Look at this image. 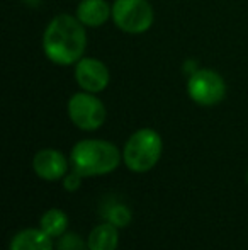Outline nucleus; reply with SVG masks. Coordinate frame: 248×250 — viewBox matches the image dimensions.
<instances>
[{
  "label": "nucleus",
  "instance_id": "f257e3e1",
  "mask_svg": "<svg viewBox=\"0 0 248 250\" xmlns=\"http://www.w3.org/2000/svg\"><path fill=\"white\" fill-rule=\"evenodd\" d=\"M76 16L60 14L53 17L43 34V51L51 63L68 66L83 58L87 33Z\"/></svg>",
  "mask_w": 248,
  "mask_h": 250
},
{
  "label": "nucleus",
  "instance_id": "f03ea898",
  "mask_svg": "<svg viewBox=\"0 0 248 250\" xmlns=\"http://www.w3.org/2000/svg\"><path fill=\"white\" fill-rule=\"evenodd\" d=\"M72 168L82 177L104 175L116 170L121 162V151L114 143L104 140H82L70 153Z\"/></svg>",
  "mask_w": 248,
  "mask_h": 250
},
{
  "label": "nucleus",
  "instance_id": "7ed1b4c3",
  "mask_svg": "<svg viewBox=\"0 0 248 250\" xmlns=\"http://www.w3.org/2000/svg\"><path fill=\"white\" fill-rule=\"evenodd\" d=\"M162 148V136L152 128H141L126 142L123 160L129 170L143 174L155 167L160 160Z\"/></svg>",
  "mask_w": 248,
  "mask_h": 250
},
{
  "label": "nucleus",
  "instance_id": "20e7f679",
  "mask_svg": "<svg viewBox=\"0 0 248 250\" xmlns=\"http://www.w3.org/2000/svg\"><path fill=\"white\" fill-rule=\"evenodd\" d=\"M153 7L146 0H116L113 3V21L123 33H146L153 26Z\"/></svg>",
  "mask_w": 248,
  "mask_h": 250
},
{
  "label": "nucleus",
  "instance_id": "39448f33",
  "mask_svg": "<svg viewBox=\"0 0 248 250\" xmlns=\"http://www.w3.org/2000/svg\"><path fill=\"white\" fill-rule=\"evenodd\" d=\"M68 116L76 128L83 131H95L106 123L107 111L106 105L95 94L76 92L68 101Z\"/></svg>",
  "mask_w": 248,
  "mask_h": 250
},
{
  "label": "nucleus",
  "instance_id": "423d86ee",
  "mask_svg": "<svg viewBox=\"0 0 248 250\" xmlns=\"http://www.w3.org/2000/svg\"><path fill=\"white\" fill-rule=\"evenodd\" d=\"M187 94L199 105H216L226 96L225 79L211 68L194 70L187 80Z\"/></svg>",
  "mask_w": 248,
  "mask_h": 250
},
{
  "label": "nucleus",
  "instance_id": "0eeeda50",
  "mask_svg": "<svg viewBox=\"0 0 248 250\" xmlns=\"http://www.w3.org/2000/svg\"><path fill=\"white\" fill-rule=\"evenodd\" d=\"M75 80L82 90L99 94L109 85V68L97 58H82L75 63Z\"/></svg>",
  "mask_w": 248,
  "mask_h": 250
},
{
  "label": "nucleus",
  "instance_id": "6e6552de",
  "mask_svg": "<svg viewBox=\"0 0 248 250\" xmlns=\"http://www.w3.org/2000/svg\"><path fill=\"white\" fill-rule=\"evenodd\" d=\"M33 168L38 177L44 179V181H57V179L66 175L68 162L61 151L55 148H44L34 155Z\"/></svg>",
  "mask_w": 248,
  "mask_h": 250
},
{
  "label": "nucleus",
  "instance_id": "1a4fd4ad",
  "mask_svg": "<svg viewBox=\"0 0 248 250\" xmlns=\"http://www.w3.org/2000/svg\"><path fill=\"white\" fill-rule=\"evenodd\" d=\"M76 17L87 27H99L113 17V7L106 0H82L76 5Z\"/></svg>",
  "mask_w": 248,
  "mask_h": 250
},
{
  "label": "nucleus",
  "instance_id": "9d476101",
  "mask_svg": "<svg viewBox=\"0 0 248 250\" xmlns=\"http://www.w3.org/2000/svg\"><path fill=\"white\" fill-rule=\"evenodd\" d=\"M9 250H53V242L41 228H27L12 238Z\"/></svg>",
  "mask_w": 248,
  "mask_h": 250
},
{
  "label": "nucleus",
  "instance_id": "9b49d317",
  "mask_svg": "<svg viewBox=\"0 0 248 250\" xmlns=\"http://www.w3.org/2000/svg\"><path fill=\"white\" fill-rule=\"evenodd\" d=\"M117 242H119V233L117 227L113 223H102L95 227L89 235L87 240V249L89 250H116Z\"/></svg>",
  "mask_w": 248,
  "mask_h": 250
},
{
  "label": "nucleus",
  "instance_id": "f8f14e48",
  "mask_svg": "<svg viewBox=\"0 0 248 250\" xmlns=\"http://www.w3.org/2000/svg\"><path fill=\"white\" fill-rule=\"evenodd\" d=\"M39 227L48 237H61L68 227V216L61 209H50L41 216Z\"/></svg>",
  "mask_w": 248,
  "mask_h": 250
},
{
  "label": "nucleus",
  "instance_id": "ddd939ff",
  "mask_svg": "<svg viewBox=\"0 0 248 250\" xmlns=\"http://www.w3.org/2000/svg\"><path fill=\"white\" fill-rule=\"evenodd\" d=\"M106 218L114 227L124 228V227H128L129 221H131V211H129V208L124 206V204H114V206L109 208Z\"/></svg>",
  "mask_w": 248,
  "mask_h": 250
},
{
  "label": "nucleus",
  "instance_id": "4468645a",
  "mask_svg": "<svg viewBox=\"0 0 248 250\" xmlns=\"http://www.w3.org/2000/svg\"><path fill=\"white\" fill-rule=\"evenodd\" d=\"M83 249H85V244L75 233L63 235L60 244H58V250H83Z\"/></svg>",
  "mask_w": 248,
  "mask_h": 250
},
{
  "label": "nucleus",
  "instance_id": "2eb2a0df",
  "mask_svg": "<svg viewBox=\"0 0 248 250\" xmlns=\"http://www.w3.org/2000/svg\"><path fill=\"white\" fill-rule=\"evenodd\" d=\"M82 175L78 174V172L72 170L68 175H65V182H63V186H65L66 191H76V189L80 188V184H82Z\"/></svg>",
  "mask_w": 248,
  "mask_h": 250
},
{
  "label": "nucleus",
  "instance_id": "dca6fc26",
  "mask_svg": "<svg viewBox=\"0 0 248 250\" xmlns=\"http://www.w3.org/2000/svg\"><path fill=\"white\" fill-rule=\"evenodd\" d=\"M247 179H248V177H247Z\"/></svg>",
  "mask_w": 248,
  "mask_h": 250
}]
</instances>
